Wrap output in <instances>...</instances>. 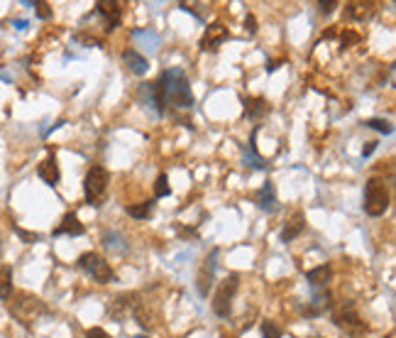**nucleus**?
Segmentation results:
<instances>
[{"mask_svg":"<svg viewBox=\"0 0 396 338\" xmlns=\"http://www.w3.org/2000/svg\"><path fill=\"white\" fill-rule=\"evenodd\" d=\"M365 213L372 218H379L389 211V189L379 176H372V179L365 184Z\"/></svg>","mask_w":396,"mask_h":338,"instance_id":"3","label":"nucleus"},{"mask_svg":"<svg viewBox=\"0 0 396 338\" xmlns=\"http://www.w3.org/2000/svg\"><path fill=\"white\" fill-rule=\"evenodd\" d=\"M303 228H306V216H303V213H293V216L286 221V225H284L281 240L284 243H291V240H296L298 235L303 233Z\"/></svg>","mask_w":396,"mask_h":338,"instance_id":"15","label":"nucleus"},{"mask_svg":"<svg viewBox=\"0 0 396 338\" xmlns=\"http://www.w3.org/2000/svg\"><path fill=\"white\" fill-rule=\"evenodd\" d=\"M230 40V30L223 23H213L208 25L206 32L201 37V50L203 52H218L223 45Z\"/></svg>","mask_w":396,"mask_h":338,"instance_id":"8","label":"nucleus"},{"mask_svg":"<svg viewBox=\"0 0 396 338\" xmlns=\"http://www.w3.org/2000/svg\"><path fill=\"white\" fill-rule=\"evenodd\" d=\"M169 194H171V189H169L167 174H159V176H157V184H154V196H157V198H164V196H169Z\"/></svg>","mask_w":396,"mask_h":338,"instance_id":"25","label":"nucleus"},{"mask_svg":"<svg viewBox=\"0 0 396 338\" xmlns=\"http://www.w3.org/2000/svg\"><path fill=\"white\" fill-rule=\"evenodd\" d=\"M86 228L83 223L78 221L76 213H66V216L62 218V225L54 230V235H83Z\"/></svg>","mask_w":396,"mask_h":338,"instance_id":"17","label":"nucleus"},{"mask_svg":"<svg viewBox=\"0 0 396 338\" xmlns=\"http://www.w3.org/2000/svg\"><path fill=\"white\" fill-rule=\"evenodd\" d=\"M37 174H40V179L45 181V184H50V186L59 184V179H62V171H59V164H57L54 154H50L47 159H42L40 167H37Z\"/></svg>","mask_w":396,"mask_h":338,"instance_id":"13","label":"nucleus"},{"mask_svg":"<svg viewBox=\"0 0 396 338\" xmlns=\"http://www.w3.org/2000/svg\"><path fill=\"white\" fill-rule=\"evenodd\" d=\"M245 30L250 32V35H255L257 32V23H255V15H248V18H245Z\"/></svg>","mask_w":396,"mask_h":338,"instance_id":"31","label":"nucleus"},{"mask_svg":"<svg viewBox=\"0 0 396 338\" xmlns=\"http://www.w3.org/2000/svg\"><path fill=\"white\" fill-rule=\"evenodd\" d=\"M0 257H3V240H0Z\"/></svg>","mask_w":396,"mask_h":338,"instance_id":"33","label":"nucleus"},{"mask_svg":"<svg viewBox=\"0 0 396 338\" xmlns=\"http://www.w3.org/2000/svg\"><path fill=\"white\" fill-rule=\"evenodd\" d=\"M157 81L162 84L164 106H174L179 111H189L194 106V94H191V84L184 69L174 67L169 72H162Z\"/></svg>","mask_w":396,"mask_h":338,"instance_id":"1","label":"nucleus"},{"mask_svg":"<svg viewBox=\"0 0 396 338\" xmlns=\"http://www.w3.org/2000/svg\"><path fill=\"white\" fill-rule=\"evenodd\" d=\"M127 213H130L132 218H149L152 216V211H154V201H144V203H135V206H127L125 208Z\"/></svg>","mask_w":396,"mask_h":338,"instance_id":"23","label":"nucleus"},{"mask_svg":"<svg viewBox=\"0 0 396 338\" xmlns=\"http://www.w3.org/2000/svg\"><path fill=\"white\" fill-rule=\"evenodd\" d=\"M238 287H240L238 275H230L228 280L221 282V287H218L216 297H213V311H216L221 319H226V316H230V311H233V299H235Z\"/></svg>","mask_w":396,"mask_h":338,"instance_id":"7","label":"nucleus"},{"mask_svg":"<svg viewBox=\"0 0 396 338\" xmlns=\"http://www.w3.org/2000/svg\"><path fill=\"white\" fill-rule=\"evenodd\" d=\"M135 309H137V294H120V297L110 304L108 311H110L113 319L122 321V319H127V316H130Z\"/></svg>","mask_w":396,"mask_h":338,"instance_id":"11","label":"nucleus"},{"mask_svg":"<svg viewBox=\"0 0 396 338\" xmlns=\"http://www.w3.org/2000/svg\"><path fill=\"white\" fill-rule=\"evenodd\" d=\"M333 321H335V326H338V329H342L347 336H352V338H360L367 331V324L362 321V316L357 314V309H355V304H352V302L338 304L335 311H333Z\"/></svg>","mask_w":396,"mask_h":338,"instance_id":"5","label":"nucleus"},{"mask_svg":"<svg viewBox=\"0 0 396 338\" xmlns=\"http://www.w3.org/2000/svg\"><path fill=\"white\" fill-rule=\"evenodd\" d=\"M76 265L81 267L86 275H91L95 282H100V284H110V282L115 280L113 267H110L108 262L103 260V257L95 255V253H83L81 257H78Z\"/></svg>","mask_w":396,"mask_h":338,"instance_id":"6","label":"nucleus"},{"mask_svg":"<svg viewBox=\"0 0 396 338\" xmlns=\"http://www.w3.org/2000/svg\"><path fill=\"white\" fill-rule=\"evenodd\" d=\"M10 314H13L23 326H32L40 316L47 314V307L42 304V299L32 297L28 292H20L18 297H15V302L10 304Z\"/></svg>","mask_w":396,"mask_h":338,"instance_id":"4","label":"nucleus"},{"mask_svg":"<svg viewBox=\"0 0 396 338\" xmlns=\"http://www.w3.org/2000/svg\"><path fill=\"white\" fill-rule=\"evenodd\" d=\"M13 297V267L3 265L0 267V299L8 302Z\"/></svg>","mask_w":396,"mask_h":338,"instance_id":"20","label":"nucleus"},{"mask_svg":"<svg viewBox=\"0 0 396 338\" xmlns=\"http://www.w3.org/2000/svg\"><path fill=\"white\" fill-rule=\"evenodd\" d=\"M15 230H18V235H20V238H23V240H28V243H35V240L40 238V235H37V233H28V230H23V228H15Z\"/></svg>","mask_w":396,"mask_h":338,"instance_id":"30","label":"nucleus"},{"mask_svg":"<svg viewBox=\"0 0 396 338\" xmlns=\"http://www.w3.org/2000/svg\"><path fill=\"white\" fill-rule=\"evenodd\" d=\"M243 106H245V116L250 120H262L269 113V103L262 96H248V98H243Z\"/></svg>","mask_w":396,"mask_h":338,"instance_id":"14","label":"nucleus"},{"mask_svg":"<svg viewBox=\"0 0 396 338\" xmlns=\"http://www.w3.org/2000/svg\"><path fill=\"white\" fill-rule=\"evenodd\" d=\"M365 128H372V130L382 133V135H392L394 133V125L389 120H382V118H369L365 120Z\"/></svg>","mask_w":396,"mask_h":338,"instance_id":"24","label":"nucleus"},{"mask_svg":"<svg viewBox=\"0 0 396 338\" xmlns=\"http://www.w3.org/2000/svg\"><path fill=\"white\" fill-rule=\"evenodd\" d=\"M374 150H377V142H367V147L362 150V157H369V154H372Z\"/></svg>","mask_w":396,"mask_h":338,"instance_id":"32","label":"nucleus"},{"mask_svg":"<svg viewBox=\"0 0 396 338\" xmlns=\"http://www.w3.org/2000/svg\"><path fill=\"white\" fill-rule=\"evenodd\" d=\"M318 8H320V13H323V15H330L335 8H338V3H335V0H328V3H318Z\"/></svg>","mask_w":396,"mask_h":338,"instance_id":"28","label":"nucleus"},{"mask_svg":"<svg viewBox=\"0 0 396 338\" xmlns=\"http://www.w3.org/2000/svg\"><path fill=\"white\" fill-rule=\"evenodd\" d=\"M122 62H125V67L130 69L132 74H137V77H144V74H147V59H144L140 52L125 50L122 52Z\"/></svg>","mask_w":396,"mask_h":338,"instance_id":"16","label":"nucleus"},{"mask_svg":"<svg viewBox=\"0 0 396 338\" xmlns=\"http://www.w3.org/2000/svg\"><path fill=\"white\" fill-rule=\"evenodd\" d=\"M255 203L262 208V211H267V213H274L276 208H279V201H276L274 184H272V181H264V186L257 191V194H255Z\"/></svg>","mask_w":396,"mask_h":338,"instance_id":"12","label":"nucleus"},{"mask_svg":"<svg viewBox=\"0 0 396 338\" xmlns=\"http://www.w3.org/2000/svg\"><path fill=\"white\" fill-rule=\"evenodd\" d=\"M281 326H276L274 321H264V324H262V336L264 338H281Z\"/></svg>","mask_w":396,"mask_h":338,"instance_id":"26","label":"nucleus"},{"mask_svg":"<svg viewBox=\"0 0 396 338\" xmlns=\"http://www.w3.org/2000/svg\"><path fill=\"white\" fill-rule=\"evenodd\" d=\"M330 277H333L330 265H318V267H313V270L306 272V280L311 287H325V284L330 282Z\"/></svg>","mask_w":396,"mask_h":338,"instance_id":"18","label":"nucleus"},{"mask_svg":"<svg viewBox=\"0 0 396 338\" xmlns=\"http://www.w3.org/2000/svg\"><path fill=\"white\" fill-rule=\"evenodd\" d=\"M255 137H257V130L252 133V137H250L248 150H245V164H250V167H255V169H267V167H269V164H267V159H264V157H260V154H257Z\"/></svg>","mask_w":396,"mask_h":338,"instance_id":"19","label":"nucleus"},{"mask_svg":"<svg viewBox=\"0 0 396 338\" xmlns=\"http://www.w3.org/2000/svg\"><path fill=\"white\" fill-rule=\"evenodd\" d=\"M345 13H347V18H352V20H365L374 13V5L372 3H352V5H347Z\"/></svg>","mask_w":396,"mask_h":338,"instance_id":"22","label":"nucleus"},{"mask_svg":"<svg viewBox=\"0 0 396 338\" xmlns=\"http://www.w3.org/2000/svg\"><path fill=\"white\" fill-rule=\"evenodd\" d=\"M86 338H110V336L105 334L103 329H98V326H95V329H88V331H86Z\"/></svg>","mask_w":396,"mask_h":338,"instance_id":"29","label":"nucleus"},{"mask_svg":"<svg viewBox=\"0 0 396 338\" xmlns=\"http://www.w3.org/2000/svg\"><path fill=\"white\" fill-rule=\"evenodd\" d=\"M135 40L142 42V47L149 55H154L159 47V35H154V32H149V30H135Z\"/></svg>","mask_w":396,"mask_h":338,"instance_id":"21","label":"nucleus"},{"mask_svg":"<svg viewBox=\"0 0 396 338\" xmlns=\"http://www.w3.org/2000/svg\"><path fill=\"white\" fill-rule=\"evenodd\" d=\"M137 338H147V336H137Z\"/></svg>","mask_w":396,"mask_h":338,"instance_id":"34","label":"nucleus"},{"mask_svg":"<svg viewBox=\"0 0 396 338\" xmlns=\"http://www.w3.org/2000/svg\"><path fill=\"white\" fill-rule=\"evenodd\" d=\"M216 257H218V250H211V255H208L206 260L201 262V267H198L196 289L201 297H208V292H211V287H213V277H216Z\"/></svg>","mask_w":396,"mask_h":338,"instance_id":"9","label":"nucleus"},{"mask_svg":"<svg viewBox=\"0 0 396 338\" xmlns=\"http://www.w3.org/2000/svg\"><path fill=\"white\" fill-rule=\"evenodd\" d=\"M35 8H37V15H40L42 20L52 18V8H50V3H35Z\"/></svg>","mask_w":396,"mask_h":338,"instance_id":"27","label":"nucleus"},{"mask_svg":"<svg viewBox=\"0 0 396 338\" xmlns=\"http://www.w3.org/2000/svg\"><path fill=\"white\" fill-rule=\"evenodd\" d=\"M95 10H98V15L105 20V30L108 32L117 30V25H120V20H122V8L117 0H110V3L108 0H100V3H95Z\"/></svg>","mask_w":396,"mask_h":338,"instance_id":"10","label":"nucleus"},{"mask_svg":"<svg viewBox=\"0 0 396 338\" xmlns=\"http://www.w3.org/2000/svg\"><path fill=\"white\" fill-rule=\"evenodd\" d=\"M108 184H110L108 169H105L103 164H93V167L86 171V176H83L86 201H88L91 206H95V208L103 206L105 194H108Z\"/></svg>","mask_w":396,"mask_h":338,"instance_id":"2","label":"nucleus"}]
</instances>
